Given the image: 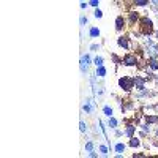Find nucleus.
Returning <instances> with one entry per match:
<instances>
[{"mask_svg": "<svg viewBox=\"0 0 158 158\" xmlns=\"http://www.w3.org/2000/svg\"><path fill=\"white\" fill-rule=\"evenodd\" d=\"M93 63L97 65V66H101V65H103V57H95Z\"/></svg>", "mask_w": 158, "mask_h": 158, "instance_id": "nucleus-22", "label": "nucleus"}, {"mask_svg": "<svg viewBox=\"0 0 158 158\" xmlns=\"http://www.w3.org/2000/svg\"><path fill=\"white\" fill-rule=\"evenodd\" d=\"M149 66L152 68V70H158V59H153V57H149Z\"/></svg>", "mask_w": 158, "mask_h": 158, "instance_id": "nucleus-12", "label": "nucleus"}, {"mask_svg": "<svg viewBox=\"0 0 158 158\" xmlns=\"http://www.w3.org/2000/svg\"><path fill=\"white\" fill-rule=\"evenodd\" d=\"M79 130H81L82 133L87 131V125H85V122H81V123H79Z\"/></svg>", "mask_w": 158, "mask_h": 158, "instance_id": "nucleus-24", "label": "nucleus"}, {"mask_svg": "<svg viewBox=\"0 0 158 158\" xmlns=\"http://www.w3.org/2000/svg\"><path fill=\"white\" fill-rule=\"evenodd\" d=\"M149 2H150V0H133V3L136 6H147Z\"/></svg>", "mask_w": 158, "mask_h": 158, "instance_id": "nucleus-17", "label": "nucleus"}, {"mask_svg": "<svg viewBox=\"0 0 158 158\" xmlns=\"http://www.w3.org/2000/svg\"><path fill=\"white\" fill-rule=\"evenodd\" d=\"M81 8L85 10V8H87V3H85V2H81Z\"/></svg>", "mask_w": 158, "mask_h": 158, "instance_id": "nucleus-30", "label": "nucleus"}, {"mask_svg": "<svg viewBox=\"0 0 158 158\" xmlns=\"http://www.w3.org/2000/svg\"><path fill=\"white\" fill-rule=\"evenodd\" d=\"M89 155H90V156H93V158H95V156H98V155H97V152H90Z\"/></svg>", "mask_w": 158, "mask_h": 158, "instance_id": "nucleus-31", "label": "nucleus"}, {"mask_svg": "<svg viewBox=\"0 0 158 158\" xmlns=\"http://www.w3.org/2000/svg\"><path fill=\"white\" fill-rule=\"evenodd\" d=\"M146 47H147V54L149 57H153V59H158V44L153 43L150 38H146Z\"/></svg>", "mask_w": 158, "mask_h": 158, "instance_id": "nucleus-3", "label": "nucleus"}, {"mask_svg": "<svg viewBox=\"0 0 158 158\" xmlns=\"http://www.w3.org/2000/svg\"><path fill=\"white\" fill-rule=\"evenodd\" d=\"M93 15H95V18H103V11L100 8H97V10L93 11Z\"/></svg>", "mask_w": 158, "mask_h": 158, "instance_id": "nucleus-23", "label": "nucleus"}, {"mask_svg": "<svg viewBox=\"0 0 158 158\" xmlns=\"http://www.w3.org/2000/svg\"><path fill=\"white\" fill-rule=\"evenodd\" d=\"M106 73H108V71H106V68L103 66V65H101V66H97V76L105 78V76H106Z\"/></svg>", "mask_w": 158, "mask_h": 158, "instance_id": "nucleus-15", "label": "nucleus"}, {"mask_svg": "<svg viewBox=\"0 0 158 158\" xmlns=\"http://www.w3.org/2000/svg\"><path fill=\"white\" fill-rule=\"evenodd\" d=\"M125 24H127V21L123 16H117L115 18V30L117 32H122L123 29H125Z\"/></svg>", "mask_w": 158, "mask_h": 158, "instance_id": "nucleus-5", "label": "nucleus"}, {"mask_svg": "<svg viewBox=\"0 0 158 158\" xmlns=\"http://www.w3.org/2000/svg\"><path fill=\"white\" fill-rule=\"evenodd\" d=\"M90 49H92V51H98V49H100V44H92Z\"/></svg>", "mask_w": 158, "mask_h": 158, "instance_id": "nucleus-28", "label": "nucleus"}, {"mask_svg": "<svg viewBox=\"0 0 158 158\" xmlns=\"http://www.w3.org/2000/svg\"><path fill=\"white\" fill-rule=\"evenodd\" d=\"M146 78H141V76H134V85H136V89L138 90H144V85H146Z\"/></svg>", "mask_w": 158, "mask_h": 158, "instance_id": "nucleus-7", "label": "nucleus"}, {"mask_svg": "<svg viewBox=\"0 0 158 158\" xmlns=\"http://www.w3.org/2000/svg\"><path fill=\"white\" fill-rule=\"evenodd\" d=\"M156 138H158V131H156Z\"/></svg>", "mask_w": 158, "mask_h": 158, "instance_id": "nucleus-34", "label": "nucleus"}, {"mask_svg": "<svg viewBox=\"0 0 158 158\" xmlns=\"http://www.w3.org/2000/svg\"><path fill=\"white\" fill-rule=\"evenodd\" d=\"M134 131H136V127H134V125H128L123 133H125L128 138H133V136H134Z\"/></svg>", "mask_w": 158, "mask_h": 158, "instance_id": "nucleus-11", "label": "nucleus"}, {"mask_svg": "<svg viewBox=\"0 0 158 158\" xmlns=\"http://www.w3.org/2000/svg\"><path fill=\"white\" fill-rule=\"evenodd\" d=\"M100 150H101L103 155H108V147L106 146H100Z\"/></svg>", "mask_w": 158, "mask_h": 158, "instance_id": "nucleus-26", "label": "nucleus"}, {"mask_svg": "<svg viewBox=\"0 0 158 158\" xmlns=\"http://www.w3.org/2000/svg\"><path fill=\"white\" fill-rule=\"evenodd\" d=\"M150 2H152L153 5H156V6H158V0H150Z\"/></svg>", "mask_w": 158, "mask_h": 158, "instance_id": "nucleus-32", "label": "nucleus"}, {"mask_svg": "<svg viewBox=\"0 0 158 158\" xmlns=\"http://www.w3.org/2000/svg\"><path fill=\"white\" fill-rule=\"evenodd\" d=\"M103 112H105V115H108V117H112V108L105 106L103 108Z\"/></svg>", "mask_w": 158, "mask_h": 158, "instance_id": "nucleus-20", "label": "nucleus"}, {"mask_svg": "<svg viewBox=\"0 0 158 158\" xmlns=\"http://www.w3.org/2000/svg\"><path fill=\"white\" fill-rule=\"evenodd\" d=\"M155 37H156V38H158V30H156V32H155Z\"/></svg>", "mask_w": 158, "mask_h": 158, "instance_id": "nucleus-33", "label": "nucleus"}, {"mask_svg": "<svg viewBox=\"0 0 158 158\" xmlns=\"http://www.w3.org/2000/svg\"><path fill=\"white\" fill-rule=\"evenodd\" d=\"M139 19H141V15L138 11H130V16H128V22L134 25L136 22H139Z\"/></svg>", "mask_w": 158, "mask_h": 158, "instance_id": "nucleus-8", "label": "nucleus"}, {"mask_svg": "<svg viewBox=\"0 0 158 158\" xmlns=\"http://www.w3.org/2000/svg\"><path fill=\"white\" fill-rule=\"evenodd\" d=\"M89 35H90L92 38H98V37H100V29H97V27H90V30H89Z\"/></svg>", "mask_w": 158, "mask_h": 158, "instance_id": "nucleus-14", "label": "nucleus"}, {"mask_svg": "<svg viewBox=\"0 0 158 158\" xmlns=\"http://www.w3.org/2000/svg\"><path fill=\"white\" fill-rule=\"evenodd\" d=\"M89 65H90V57H89V56H82L81 57V71L82 73H87Z\"/></svg>", "mask_w": 158, "mask_h": 158, "instance_id": "nucleus-6", "label": "nucleus"}, {"mask_svg": "<svg viewBox=\"0 0 158 158\" xmlns=\"http://www.w3.org/2000/svg\"><path fill=\"white\" fill-rule=\"evenodd\" d=\"M85 152H87V153L93 152V142H92V141H89V142L85 144Z\"/></svg>", "mask_w": 158, "mask_h": 158, "instance_id": "nucleus-21", "label": "nucleus"}, {"mask_svg": "<svg viewBox=\"0 0 158 158\" xmlns=\"http://www.w3.org/2000/svg\"><path fill=\"white\" fill-rule=\"evenodd\" d=\"M117 44L120 46V47H123V49H130V44H128V38H125V37H119L117 38Z\"/></svg>", "mask_w": 158, "mask_h": 158, "instance_id": "nucleus-10", "label": "nucleus"}, {"mask_svg": "<svg viewBox=\"0 0 158 158\" xmlns=\"http://www.w3.org/2000/svg\"><path fill=\"white\" fill-rule=\"evenodd\" d=\"M141 128H142L144 133H150V127L147 125V123H146V125H141Z\"/></svg>", "mask_w": 158, "mask_h": 158, "instance_id": "nucleus-25", "label": "nucleus"}, {"mask_svg": "<svg viewBox=\"0 0 158 158\" xmlns=\"http://www.w3.org/2000/svg\"><path fill=\"white\" fill-rule=\"evenodd\" d=\"M114 149H115V152H117V153H123V152H125V149H127V146L123 142H117Z\"/></svg>", "mask_w": 158, "mask_h": 158, "instance_id": "nucleus-13", "label": "nucleus"}, {"mask_svg": "<svg viewBox=\"0 0 158 158\" xmlns=\"http://www.w3.org/2000/svg\"><path fill=\"white\" fill-rule=\"evenodd\" d=\"M122 63L125 66H136V65H138V57H136L134 54H127V56L123 57Z\"/></svg>", "mask_w": 158, "mask_h": 158, "instance_id": "nucleus-4", "label": "nucleus"}, {"mask_svg": "<svg viewBox=\"0 0 158 158\" xmlns=\"http://www.w3.org/2000/svg\"><path fill=\"white\" fill-rule=\"evenodd\" d=\"M146 122H147V123H156V122H158V115H147V117H146Z\"/></svg>", "mask_w": 158, "mask_h": 158, "instance_id": "nucleus-18", "label": "nucleus"}, {"mask_svg": "<svg viewBox=\"0 0 158 158\" xmlns=\"http://www.w3.org/2000/svg\"><path fill=\"white\" fill-rule=\"evenodd\" d=\"M85 24H87V18L82 16V18H81V25H85Z\"/></svg>", "mask_w": 158, "mask_h": 158, "instance_id": "nucleus-27", "label": "nucleus"}, {"mask_svg": "<svg viewBox=\"0 0 158 158\" xmlns=\"http://www.w3.org/2000/svg\"><path fill=\"white\" fill-rule=\"evenodd\" d=\"M108 125L111 127L112 130H115V128H117V120H115L114 117H109V122H108Z\"/></svg>", "mask_w": 158, "mask_h": 158, "instance_id": "nucleus-19", "label": "nucleus"}, {"mask_svg": "<svg viewBox=\"0 0 158 158\" xmlns=\"http://www.w3.org/2000/svg\"><path fill=\"white\" fill-rule=\"evenodd\" d=\"M98 3H100V0H90V5L92 6H98Z\"/></svg>", "mask_w": 158, "mask_h": 158, "instance_id": "nucleus-29", "label": "nucleus"}, {"mask_svg": "<svg viewBox=\"0 0 158 158\" xmlns=\"http://www.w3.org/2000/svg\"><path fill=\"white\" fill-rule=\"evenodd\" d=\"M119 87L125 92H131L134 89V78H130V76H123L119 79Z\"/></svg>", "mask_w": 158, "mask_h": 158, "instance_id": "nucleus-2", "label": "nucleus"}, {"mask_svg": "<svg viewBox=\"0 0 158 158\" xmlns=\"http://www.w3.org/2000/svg\"><path fill=\"white\" fill-rule=\"evenodd\" d=\"M93 105H95V101H92V98H87L85 103H84V106H82V109L85 111V114H90L93 111Z\"/></svg>", "mask_w": 158, "mask_h": 158, "instance_id": "nucleus-9", "label": "nucleus"}, {"mask_svg": "<svg viewBox=\"0 0 158 158\" xmlns=\"http://www.w3.org/2000/svg\"><path fill=\"white\" fill-rule=\"evenodd\" d=\"M139 30H141L142 35H146V37L153 33V22L149 16H142L139 19Z\"/></svg>", "mask_w": 158, "mask_h": 158, "instance_id": "nucleus-1", "label": "nucleus"}, {"mask_svg": "<svg viewBox=\"0 0 158 158\" xmlns=\"http://www.w3.org/2000/svg\"><path fill=\"white\" fill-rule=\"evenodd\" d=\"M141 146V141L138 139V138H130V147H139Z\"/></svg>", "mask_w": 158, "mask_h": 158, "instance_id": "nucleus-16", "label": "nucleus"}]
</instances>
